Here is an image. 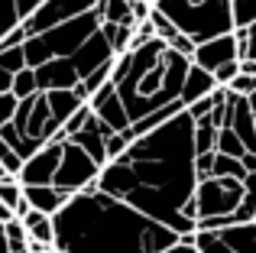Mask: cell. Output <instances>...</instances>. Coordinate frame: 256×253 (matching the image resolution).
Masks as SVG:
<instances>
[{"instance_id":"22","label":"cell","mask_w":256,"mask_h":253,"mask_svg":"<svg viewBox=\"0 0 256 253\" xmlns=\"http://www.w3.org/2000/svg\"><path fill=\"white\" fill-rule=\"evenodd\" d=\"M0 68L13 72V75H16L20 68H26V56H23V46H6V49H0Z\"/></svg>"},{"instance_id":"7","label":"cell","mask_w":256,"mask_h":253,"mask_svg":"<svg viewBox=\"0 0 256 253\" xmlns=\"http://www.w3.org/2000/svg\"><path fill=\"white\" fill-rule=\"evenodd\" d=\"M98 176H100V166L88 156L75 140H65L58 169H56V176H52V185L62 188L65 195H75V192H82V188L98 185Z\"/></svg>"},{"instance_id":"4","label":"cell","mask_w":256,"mask_h":253,"mask_svg":"<svg viewBox=\"0 0 256 253\" xmlns=\"http://www.w3.org/2000/svg\"><path fill=\"white\" fill-rule=\"evenodd\" d=\"M100 23H104L100 10L91 6V10L78 13V16H72V20H62V23L49 26V30H42V32L26 36L23 39L26 65L36 68V65L49 62V58H68L72 52H78L88 42V36H94V32L100 30Z\"/></svg>"},{"instance_id":"23","label":"cell","mask_w":256,"mask_h":253,"mask_svg":"<svg viewBox=\"0 0 256 253\" xmlns=\"http://www.w3.org/2000/svg\"><path fill=\"white\" fill-rule=\"evenodd\" d=\"M224 88H230L234 94H244V98H250L253 91H256V75H253V72H237V75H234L230 82L224 84Z\"/></svg>"},{"instance_id":"21","label":"cell","mask_w":256,"mask_h":253,"mask_svg":"<svg viewBox=\"0 0 256 253\" xmlns=\"http://www.w3.org/2000/svg\"><path fill=\"white\" fill-rule=\"evenodd\" d=\"M13 94H16V98H30V94H36V75H32V68H30V65H26V68H20L16 72V75H13Z\"/></svg>"},{"instance_id":"34","label":"cell","mask_w":256,"mask_h":253,"mask_svg":"<svg viewBox=\"0 0 256 253\" xmlns=\"http://www.w3.org/2000/svg\"><path fill=\"white\" fill-rule=\"evenodd\" d=\"M253 221H256V214H253Z\"/></svg>"},{"instance_id":"28","label":"cell","mask_w":256,"mask_h":253,"mask_svg":"<svg viewBox=\"0 0 256 253\" xmlns=\"http://www.w3.org/2000/svg\"><path fill=\"white\" fill-rule=\"evenodd\" d=\"M13 88V72L0 68V91H10Z\"/></svg>"},{"instance_id":"24","label":"cell","mask_w":256,"mask_h":253,"mask_svg":"<svg viewBox=\"0 0 256 253\" xmlns=\"http://www.w3.org/2000/svg\"><path fill=\"white\" fill-rule=\"evenodd\" d=\"M0 166H4L10 176H16L20 166H23V156H20V152L13 150L10 143H6V140H0Z\"/></svg>"},{"instance_id":"13","label":"cell","mask_w":256,"mask_h":253,"mask_svg":"<svg viewBox=\"0 0 256 253\" xmlns=\"http://www.w3.org/2000/svg\"><path fill=\"white\" fill-rule=\"evenodd\" d=\"M23 198H26L30 208L46 211V214H56V211L62 208L72 195H65L62 188H56V185L49 182V185H23Z\"/></svg>"},{"instance_id":"15","label":"cell","mask_w":256,"mask_h":253,"mask_svg":"<svg viewBox=\"0 0 256 253\" xmlns=\"http://www.w3.org/2000/svg\"><path fill=\"white\" fill-rule=\"evenodd\" d=\"M20 221H23L26 237H30L32 244H42V247H56V224H52V214L30 208L23 218H20Z\"/></svg>"},{"instance_id":"8","label":"cell","mask_w":256,"mask_h":253,"mask_svg":"<svg viewBox=\"0 0 256 253\" xmlns=\"http://www.w3.org/2000/svg\"><path fill=\"white\" fill-rule=\"evenodd\" d=\"M62 143L65 140L52 136V140H46L32 156H26L23 166H20V172H16L20 185H49L52 176H56V169H58V159H62Z\"/></svg>"},{"instance_id":"1","label":"cell","mask_w":256,"mask_h":253,"mask_svg":"<svg viewBox=\"0 0 256 253\" xmlns=\"http://www.w3.org/2000/svg\"><path fill=\"white\" fill-rule=\"evenodd\" d=\"M194 117L185 108L152 130L140 133L124 152L107 159L98 176V188L124 198L152 221L172 228L175 234H194Z\"/></svg>"},{"instance_id":"9","label":"cell","mask_w":256,"mask_h":253,"mask_svg":"<svg viewBox=\"0 0 256 253\" xmlns=\"http://www.w3.org/2000/svg\"><path fill=\"white\" fill-rule=\"evenodd\" d=\"M88 108H91L94 114L100 117V120H104L107 126H110L114 133H120V130H126V126H130L126 108H124V101L117 98V91H114L110 78H107V82L100 84L98 91H91V98H88Z\"/></svg>"},{"instance_id":"14","label":"cell","mask_w":256,"mask_h":253,"mask_svg":"<svg viewBox=\"0 0 256 253\" xmlns=\"http://www.w3.org/2000/svg\"><path fill=\"white\" fill-rule=\"evenodd\" d=\"M214 88H218V82H214V75H211V72L192 62V65H188V72H185V82H182V94H178V101L188 108L192 101H198V98L211 94Z\"/></svg>"},{"instance_id":"2","label":"cell","mask_w":256,"mask_h":253,"mask_svg":"<svg viewBox=\"0 0 256 253\" xmlns=\"http://www.w3.org/2000/svg\"><path fill=\"white\" fill-rule=\"evenodd\" d=\"M52 224L58 253H159L178 240L172 228L98 185L75 192L52 214Z\"/></svg>"},{"instance_id":"32","label":"cell","mask_w":256,"mask_h":253,"mask_svg":"<svg viewBox=\"0 0 256 253\" xmlns=\"http://www.w3.org/2000/svg\"><path fill=\"white\" fill-rule=\"evenodd\" d=\"M36 253H58L56 247H46V250H36Z\"/></svg>"},{"instance_id":"19","label":"cell","mask_w":256,"mask_h":253,"mask_svg":"<svg viewBox=\"0 0 256 253\" xmlns=\"http://www.w3.org/2000/svg\"><path fill=\"white\" fill-rule=\"evenodd\" d=\"M214 150H218V152H227V156H244V152H246V146H244V140H240L237 136V133H234L230 130V126H227V124H220L218 126V140H214Z\"/></svg>"},{"instance_id":"6","label":"cell","mask_w":256,"mask_h":253,"mask_svg":"<svg viewBox=\"0 0 256 253\" xmlns=\"http://www.w3.org/2000/svg\"><path fill=\"white\" fill-rule=\"evenodd\" d=\"M240 198H244V178L234 176H204L194 185V218H198V228H224L230 224L234 211L240 208Z\"/></svg>"},{"instance_id":"30","label":"cell","mask_w":256,"mask_h":253,"mask_svg":"<svg viewBox=\"0 0 256 253\" xmlns=\"http://www.w3.org/2000/svg\"><path fill=\"white\" fill-rule=\"evenodd\" d=\"M0 253H10V247H6V230H4V221H0Z\"/></svg>"},{"instance_id":"26","label":"cell","mask_w":256,"mask_h":253,"mask_svg":"<svg viewBox=\"0 0 256 253\" xmlns=\"http://www.w3.org/2000/svg\"><path fill=\"white\" fill-rule=\"evenodd\" d=\"M159 253H201V250L194 247V234H182L175 244H169V247H162Z\"/></svg>"},{"instance_id":"35","label":"cell","mask_w":256,"mask_h":253,"mask_svg":"<svg viewBox=\"0 0 256 253\" xmlns=\"http://www.w3.org/2000/svg\"><path fill=\"white\" fill-rule=\"evenodd\" d=\"M150 4H152V0H150Z\"/></svg>"},{"instance_id":"17","label":"cell","mask_w":256,"mask_h":253,"mask_svg":"<svg viewBox=\"0 0 256 253\" xmlns=\"http://www.w3.org/2000/svg\"><path fill=\"white\" fill-rule=\"evenodd\" d=\"M100 30H104V36H107V42H110V49H114V56H120V52H126L130 49V39H133V26H124V23H100Z\"/></svg>"},{"instance_id":"3","label":"cell","mask_w":256,"mask_h":253,"mask_svg":"<svg viewBox=\"0 0 256 253\" xmlns=\"http://www.w3.org/2000/svg\"><path fill=\"white\" fill-rule=\"evenodd\" d=\"M188 65H192V58L172 49L159 36L146 39L140 46H130L126 52H120L114 58L110 84L117 91V98L124 101L130 124L178 101Z\"/></svg>"},{"instance_id":"31","label":"cell","mask_w":256,"mask_h":253,"mask_svg":"<svg viewBox=\"0 0 256 253\" xmlns=\"http://www.w3.org/2000/svg\"><path fill=\"white\" fill-rule=\"evenodd\" d=\"M246 101H250V110H253V124H256V91H253L250 98H246Z\"/></svg>"},{"instance_id":"16","label":"cell","mask_w":256,"mask_h":253,"mask_svg":"<svg viewBox=\"0 0 256 253\" xmlns=\"http://www.w3.org/2000/svg\"><path fill=\"white\" fill-rule=\"evenodd\" d=\"M220 237L227 240L230 253H256V221H237L218 228Z\"/></svg>"},{"instance_id":"29","label":"cell","mask_w":256,"mask_h":253,"mask_svg":"<svg viewBox=\"0 0 256 253\" xmlns=\"http://www.w3.org/2000/svg\"><path fill=\"white\" fill-rule=\"evenodd\" d=\"M10 218H16V214H13V208L0 202V221H10Z\"/></svg>"},{"instance_id":"20","label":"cell","mask_w":256,"mask_h":253,"mask_svg":"<svg viewBox=\"0 0 256 253\" xmlns=\"http://www.w3.org/2000/svg\"><path fill=\"white\" fill-rule=\"evenodd\" d=\"M230 16H234V30L256 23V0H230Z\"/></svg>"},{"instance_id":"10","label":"cell","mask_w":256,"mask_h":253,"mask_svg":"<svg viewBox=\"0 0 256 253\" xmlns=\"http://www.w3.org/2000/svg\"><path fill=\"white\" fill-rule=\"evenodd\" d=\"M110 133H114L110 126H107V124H104V120H100V117L91 110V114H88V120L78 126V130L72 133L68 140H75V143L82 146L88 156H91L94 162H98L100 169H104V166H107V136H110Z\"/></svg>"},{"instance_id":"12","label":"cell","mask_w":256,"mask_h":253,"mask_svg":"<svg viewBox=\"0 0 256 253\" xmlns=\"http://www.w3.org/2000/svg\"><path fill=\"white\" fill-rule=\"evenodd\" d=\"M32 75H36V88L39 91H52V88H75L82 78H78L75 65L68 62V58H49V62L36 65L32 68Z\"/></svg>"},{"instance_id":"18","label":"cell","mask_w":256,"mask_h":253,"mask_svg":"<svg viewBox=\"0 0 256 253\" xmlns=\"http://www.w3.org/2000/svg\"><path fill=\"white\" fill-rule=\"evenodd\" d=\"M208 176H234V178H244L246 176V166L240 162L237 156H227V152H218L214 150V162H211V172Z\"/></svg>"},{"instance_id":"27","label":"cell","mask_w":256,"mask_h":253,"mask_svg":"<svg viewBox=\"0 0 256 253\" xmlns=\"http://www.w3.org/2000/svg\"><path fill=\"white\" fill-rule=\"evenodd\" d=\"M237 72H240V58H230V62L218 65V68H214L211 75H214V82H218V84H227L234 75H237Z\"/></svg>"},{"instance_id":"11","label":"cell","mask_w":256,"mask_h":253,"mask_svg":"<svg viewBox=\"0 0 256 253\" xmlns=\"http://www.w3.org/2000/svg\"><path fill=\"white\" fill-rule=\"evenodd\" d=\"M230 58H237V36H234V30L204 39V42H198L194 52H192V62L201 65V68H208V72H214L218 65L230 62Z\"/></svg>"},{"instance_id":"25","label":"cell","mask_w":256,"mask_h":253,"mask_svg":"<svg viewBox=\"0 0 256 253\" xmlns=\"http://www.w3.org/2000/svg\"><path fill=\"white\" fill-rule=\"evenodd\" d=\"M16 104H20V98L13 94V91H0V124L13 120V114H16Z\"/></svg>"},{"instance_id":"33","label":"cell","mask_w":256,"mask_h":253,"mask_svg":"<svg viewBox=\"0 0 256 253\" xmlns=\"http://www.w3.org/2000/svg\"><path fill=\"white\" fill-rule=\"evenodd\" d=\"M4 176H10V172H6V169H4V166H0V178H4Z\"/></svg>"},{"instance_id":"5","label":"cell","mask_w":256,"mask_h":253,"mask_svg":"<svg viewBox=\"0 0 256 253\" xmlns=\"http://www.w3.org/2000/svg\"><path fill=\"white\" fill-rule=\"evenodd\" d=\"M152 6L169 16L178 32L194 39V46L234 30L230 0H152Z\"/></svg>"}]
</instances>
